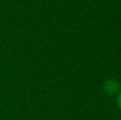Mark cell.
Listing matches in <instances>:
<instances>
[{"label":"cell","mask_w":121,"mask_h":120,"mask_svg":"<svg viewBox=\"0 0 121 120\" xmlns=\"http://www.w3.org/2000/svg\"><path fill=\"white\" fill-rule=\"evenodd\" d=\"M120 104H121V98H120Z\"/></svg>","instance_id":"1"}]
</instances>
